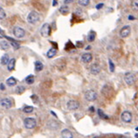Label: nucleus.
<instances>
[{
	"mask_svg": "<svg viewBox=\"0 0 138 138\" xmlns=\"http://www.w3.org/2000/svg\"><path fill=\"white\" fill-rule=\"evenodd\" d=\"M5 17H6V13H5L3 9L1 7V8H0V19H3Z\"/></svg>",
	"mask_w": 138,
	"mask_h": 138,
	"instance_id": "nucleus-32",
	"label": "nucleus"
},
{
	"mask_svg": "<svg viewBox=\"0 0 138 138\" xmlns=\"http://www.w3.org/2000/svg\"><path fill=\"white\" fill-rule=\"evenodd\" d=\"M130 32H131L130 26L126 25V26H124L123 27H122V29L120 31V35L121 37L126 38L127 36H129V35L130 34Z\"/></svg>",
	"mask_w": 138,
	"mask_h": 138,
	"instance_id": "nucleus-5",
	"label": "nucleus"
},
{
	"mask_svg": "<svg viewBox=\"0 0 138 138\" xmlns=\"http://www.w3.org/2000/svg\"><path fill=\"white\" fill-rule=\"evenodd\" d=\"M85 98L88 102H94L97 99V93L92 89L87 90L85 93Z\"/></svg>",
	"mask_w": 138,
	"mask_h": 138,
	"instance_id": "nucleus-2",
	"label": "nucleus"
},
{
	"mask_svg": "<svg viewBox=\"0 0 138 138\" xmlns=\"http://www.w3.org/2000/svg\"><path fill=\"white\" fill-rule=\"evenodd\" d=\"M51 113L52 115H54V116H55V117H57V115H56V114H55V113H54V112H53V111H51Z\"/></svg>",
	"mask_w": 138,
	"mask_h": 138,
	"instance_id": "nucleus-39",
	"label": "nucleus"
},
{
	"mask_svg": "<svg viewBox=\"0 0 138 138\" xmlns=\"http://www.w3.org/2000/svg\"><path fill=\"white\" fill-rule=\"evenodd\" d=\"M71 47H72V48H75V46H74L71 43V42L70 41H68V43L66 44V45H65V50H69V49H71Z\"/></svg>",
	"mask_w": 138,
	"mask_h": 138,
	"instance_id": "nucleus-31",
	"label": "nucleus"
},
{
	"mask_svg": "<svg viewBox=\"0 0 138 138\" xmlns=\"http://www.w3.org/2000/svg\"><path fill=\"white\" fill-rule=\"evenodd\" d=\"M15 65H16V59L15 58H12V59H10L9 63H8V68H7L8 71H12L15 68Z\"/></svg>",
	"mask_w": 138,
	"mask_h": 138,
	"instance_id": "nucleus-16",
	"label": "nucleus"
},
{
	"mask_svg": "<svg viewBox=\"0 0 138 138\" xmlns=\"http://www.w3.org/2000/svg\"><path fill=\"white\" fill-rule=\"evenodd\" d=\"M47 126L48 128L50 129H53V130H57L58 128V126H59V123H58V122L54 120H51L47 122Z\"/></svg>",
	"mask_w": 138,
	"mask_h": 138,
	"instance_id": "nucleus-12",
	"label": "nucleus"
},
{
	"mask_svg": "<svg viewBox=\"0 0 138 138\" xmlns=\"http://www.w3.org/2000/svg\"><path fill=\"white\" fill-rule=\"evenodd\" d=\"M1 106L4 109H9L12 106V103L9 99L7 98H3L1 99Z\"/></svg>",
	"mask_w": 138,
	"mask_h": 138,
	"instance_id": "nucleus-10",
	"label": "nucleus"
},
{
	"mask_svg": "<svg viewBox=\"0 0 138 138\" xmlns=\"http://www.w3.org/2000/svg\"><path fill=\"white\" fill-rule=\"evenodd\" d=\"M97 113H98V115H99L102 119L108 120V119L109 118V116H107L106 114H105V113H103V111L102 109H97Z\"/></svg>",
	"mask_w": 138,
	"mask_h": 138,
	"instance_id": "nucleus-24",
	"label": "nucleus"
},
{
	"mask_svg": "<svg viewBox=\"0 0 138 138\" xmlns=\"http://www.w3.org/2000/svg\"><path fill=\"white\" fill-rule=\"evenodd\" d=\"M109 71L111 72H114L115 71V65H114V64L113 62L112 61V60L111 59H109Z\"/></svg>",
	"mask_w": 138,
	"mask_h": 138,
	"instance_id": "nucleus-29",
	"label": "nucleus"
},
{
	"mask_svg": "<svg viewBox=\"0 0 138 138\" xmlns=\"http://www.w3.org/2000/svg\"><path fill=\"white\" fill-rule=\"evenodd\" d=\"M51 26L48 23H44L40 28V34L43 37H47L51 34Z\"/></svg>",
	"mask_w": 138,
	"mask_h": 138,
	"instance_id": "nucleus-4",
	"label": "nucleus"
},
{
	"mask_svg": "<svg viewBox=\"0 0 138 138\" xmlns=\"http://www.w3.org/2000/svg\"><path fill=\"white\" fill-rule=\"evenodd\" d=\"M124 81L128 85V86H132L133 84L135 82V76L134 74L132 73H126V75L124 76Z\"/></svg>",
	"mask_w": 138,
	"mask_h": 138,
	"instance_id": "nucleus-7",
	"label": "nucleus"
},
{
	"mask_svg": "<svg viewBox=\"0 0 138 138\" xmlns=\"http://www.w3.org/2000/svg\"><path fill=\"white\" fill-rule=\"evenodd\" d=\"M67 108L71 111L77 110L79 108V103L75 100H69L67 103Z\"/></svg>",
	"mask_w": 138,
	"mask_h": 138,
	"instance_id": "nucleus-8",
	"label": "nucleus"
},
{
	"mask_svg": "<svg viewBox=\"0 0 138 138\" xmlns=\"http://www.w3.org/2000/svg\"><path fill=\"white\" fill-rule=\"evenodd\" d=\"M57 54V49L54 48V47H52L48 51L47 53V56L48 58H52L53 57H54Z\"/></svg>",
	"mask_w": 138,
	"mask_h": 138,
	"instance_id": "nucleus-21",
	"label": "nucleus"
},
{
	"mask_svg": "<svg viewBox=\"0 0 138 138\" xmlns=\"http://www.w3.org/2000/svg\"><path fill=\"white\" fill-rule=\"evenodd\" d=\"M88 110H89V111H91L92 113H93L94 111H95V109H94V107H93V106H91V107H89Z\"/></svg>",
	"mask_w": 138,
	"mask_h": 138,
	"instance_id": "nucleus-37",
	"label": "nucleus"
},
{
	"mask_svg": "<svg viewBox=\"0 0 138 138\" xmlns=\"http://www.w3.org/2000/svg\"><path fill=\"white\" fill-rule=\"evenodd\" d=\"M74 1H75V0H65V1H64V3H65V5H67V4L72 3Z\"/></svg>",
	"mask_w": 138,
	"mask_h": 138,
	"instance_id": "nucleus-34",
	"label": "nucleus"
},
{
	"mask_svg": "<svg viewBox=\"0 0 138 138\" xmlns=\"http://www.w3.org/2000/svg\"><path fill=\"white\" fill-rule=\"evenodd\" d=\"M61 135L63 138H73V134L68 129H64L61 133Z\"/></svg>",
	"mask_w": 138,
	"mask_h": 138,
	"instance_id": "nucleus-14",
	"label": "nucleus"
},
{
	"mask_svg": "<svg viewBox=\"0 0 138 138\" xmlns=\"http://www.w3.org/2000/svg\"><path fill=\"white\" fill-rule=\"evenodd\" d=\"M5 37H6L7 40H9L11 41V42H10V44H11V45L14 47V48H15L16 50H17V49L19 48V44L18 42H17L16 40H14L13 38L9 37V36H5Z\"/></svg>",
	"mask_w": 138,
	"mask_h": 138,
	"instance_id": "nucleus-17",
	"label": "nucleus"
},
{
	"mask_svg": "<svg viewBox=\"0 0 138 138\" xmlns=\"http://www.w3.org/2000/svg\"><path fill=\"white\" fill-rule=\"evenodd\" d=\"M25 87L23 86H17V88H16V90H15V92H17V94H22L25 92Z\"/></svg>",
	"mask_w": 138,
	"mask_h": 138,
	"instance_id": "nucleus-26",
	"label": "nucleus"
},
{
	"mask_svg": "<svg viewBox=\"0 0 138 138\" xmlns=\"http://www.w3.org/2000/svg\"><path fill=\"white\" fill-rule=\"evenodd\" d=\"M59 12L63 15H67L69 12V8L67 6H62L59 9Z\"/></svg>",
	"mask_w": 138,
	"mask_h": 138,
	"instance_id": "nucleus-22",
	"label": "nucleus"
},
{
	"mask_svg": "<svg viewBox=\"0 0 138 138\" xmlns=\"http://www.w3.org/2000/svg\"><path fill=\"white\" fill-rule=\"evenodd\" d=\"M135 137H138V134H135Z\"/></svg>",
	"mask_w": 138,
	"mask_h": 138,
	"instance_id": "nucleus-41",
	"label": "nucleus"
},
{
	"mask_svg": "<svg viewBox=\"0 0 138 138\" xmlns=\"http://www.w3.org/2000/svg\"><path fill=\"white\" fill-rule=\"evenodd\" d=\"M17 79H16L14 77H10L6 80V84L9 86H14L17 85Z\"/></svg>",
	"mask_w": 138,
	"mask_h": 138,
	"instance_id": "nucleus-19",
	"label": "nucleus"
},
{
	"mask_svg": "<svg viewBox=\"0 0 138 138\" xmlns=\"http://www.w3.org/2000/svg\"><path fill=\"white\" fill-rule=\"evenodd\" d=\"M100 71H101V68L98 64H92L91 67H90V72L94 75H98V74L100 72Z\"/></svg>",
	"mask_w": 138,
	"mask_h": 138,
	"instance_id": "nucleus-11",
	"label": "nucleus"
},
{
	"mask_svg": "<svg viewBox=\"0 0 138 138\" xmlns=\"http://www.w3.org/2000/svg\"><path fill=\"white\" fill-rule=\"evenodd\" d=\"M39 19H40V15L38 14V13H36L35 11L30 12L27 16V18H26L27 22L30 24H36L39 21Z\"/></svg>",
	"mask_w": 138,
	"mask_h": 138,
	"instance_id": "nucleus-1",
	"label": "nucleus"
},
{
	"mask_svg": "<svg viewBox=\"0 0 138 138\" xmlns=\"http://www.w3.org/2000/svg\"><path fill=\"white\" fill-rule=\"evenodd\" d=\"M52 5H53V6H56L57 5V0H53Z\"/></svg>",
	"mask_w": 138,
	"mask_h": 138,
	"instance_id": "nucleus-35",
	"label": "nucleus"
},
{
	"mask_svg": "<svg viewBox=\"0 0 138 138\" xmlns=\"http://www.w3.org/2000/svg\"><path fill=\"white\" fill-rule=\"evenodd\" d=\"M95 36H96V33L93 30H91L88 34L87 40H88V41L89 42V43H91V42H93L95 40Z\"/></svg>",
	"mask_w": 138,
	"mask_h": 138,
	"instance_id": "nucleus-15",
	"label": "nucleus"
},
{
	"mask_svg": "<svg viewBox=\"0 0 138 138\" xmlns=\"http://www.w3.org/2000/svg\"><path fill=\"white\" fill-rule=\"evenodd\" d=\"M0 86H1V91H4L5 90V86H4V84L3 83H1V85H0Z\"/></svg>",
	"mask_w": 138,
	"mask_h": 138,
	"instance_id": "nucleus-36",
	"label": "nucleus"
},
{
	"mask_svg": "<svg viewBox=\"0 0 138 138\" xmlns=\"http://www.w3.org/2000/svg\"><path fill=\"white\" fill-rule=\"evenodd\" d=\"M131 6H132V8L134 9L138 10V0H132Z\"/></svg>",
	"mask_w": 138,
	"mask_h": 138,
	"instance_id": "nucleus-30",
	"label": "nucleus"
},
{
	"mask_svg": "<svg viewBox=\"0 0 138 138\" xmlns=\"http://www.w3.org/2000/svg\"><path fill=\"white\" fill-rule=\"evenodd\" d=\"M9 61V57L7 54H5L1 57V64L2 65H6Z\"/></svg>",
	"mask_w": 138,
	"mask_h": 138,
	"instance_id": "nucleus-20",
	"label": "nucleus"
},
{
	"mask_svg": "<svg viewBox=\"0 0 138 138\" xmlns=\"http://www.w3.org/2000/svg\"><path fill=\"white\" fill-rule=\"evenodd\" d=\"M90 2V0H78V4L82 6H87Z\"/></svg>",
	"mask_w": 138,
	"mask_h": 138,
	"instance_id": "nucleus-28",
	"label": "nucleus"
},
{
	"mask_svg": "<svg viewBox=\"0 0 138 138\" xmlns=\"http://www.w3.org/2000/svg\"><path fill=\"white\" fill-rule=\"evenodd\" d=\"M136 130H137V131H138V127H137V128H136Z\"/></svg>",
	"mask_w": 138,
	"mask_h": 138,
	"instance_id": "nucleus-42",
	"label": "nucleus"
},
{
	"mask_svg": "<svg viewBox=\"0 0 138 138\" xmlns=\"http://www.w3.org/2000/svg\"><path fill=\"white\" fill-rule=\"evenodd\" d=\"M90 48H91V46H88L87 47H86V50H90Z\"/></svg>",
	"mask_w": 138,
	"mask_h": 138,
	"instance_id": "nucleus-40",
	"label": "nucleus"
},
{
	"mask_svg": "<svg viewBox=\"0 0 138 138\" xmlns=\"http://www.w3.org/2000/svg\"><path fill=\"white\" fill-rule=\"evenodd\" d=\"M34 81H35V78L33 75H30L29 76L26 78V82L28 85H32L33 83H34Z\"/></svg>",
	"mask_w": 138,
	"mask_h": 138,
	"instance_id": "nucleus-23",
	"label": "nucleus"
},
{
	"mask_svg": "<svg viewBox=\"0 0 138 138\" xmlns=\"http://www.w3.org/2000/svg\"><path fill=\"white\" fill-rule=\"evenodd\" d=\"M23 123H24V126L26 127V129L28 130H31V129H34V127L36 125V121L35 119L34 118H26L23 121Z\"/></svg>",
	"mask_w": 138,
	"mask_h": 138,
	"instance_id": "nucleus-3",
	"label": "nucleus"
},
{
	"mask_svg": "<svg viewBox=\"0 0 138 138\" xmlns=\"http://www.w3.org/2000/svg\"><path fill=\"white\" fill-rule=\"evenodd\" d=\"M34 65H35V70H36V71H40L43 70V68H44V65H43V64H42V62L40 61H35Z\"/></svg>",
	"mask_w": 138,
	"mask_h": 138,
	"instance_id": "nucleus-18",
	"label": "nucleus"
},
{
	"mask_svg": "<svg viewBox=\"0 0 138 138\" xmlns=\"http://www.w3.org/2000/svg\"><path fill=\"white\" fill-rule=\"evenodd\" d=\"M23 111L25 113H31L34 111V107L31 106V105H26L23 109Z\"/></svg>",
	"mask_w": 138,
	"mask_h": 138,
	"instance_id": "nucleus-27",
	"label": "nucleus"
},
{
	"mask_svg": "<svg viewBox=\"0 0 138 138\" xmlns=\"http://www.w3.org/2000/svg\"><path fill=\"white\" fill-rule=\"evenodd\" d=\"M81 60L84 63H89L92 60V55L90 53H85L82 55Z\"/></svg>",
	"mask_w": 138,
	"mask_h": 138,
	"instance_id": "nucleus-13",
	"label": "nucleus"
},
{
	"mask_svg": "<svg viewBox=\"0 0 138 138\" xmlns=\"http://www.w3.org/2000/svg\"><path fill=\"white\" fill-rule=\"evenodd\" d=\"M9 47V44L6 40H1V49L6 51Z\"/></svg>",
	"mask_w": 138,
	"mask_h": 138,
	"instance_id": "nucleus-25",
	"label": "nucleus"
},
{
	"mask_svg": "<svg viewBox=\"0 0 138 138\" xmlns=\"http://www.w3.org/2000/svg\"><path fill=\"white\" fill-rule=\"evenodd\" d=\"M25 34H26L25 30L23 28L19 27V26H16V27H14V29H13V35L17 38L23 37V36H25Z\"/></svg>",
	"mask_w": 138,
	"mask_h": 138,
	"instance_id": "nucleus-6",
	"label": "nucleus"
},
{
	"mask_svg": "<svg viewBox=\"0 0 138 138\" xmlns=\"http://www.w3.org/2000/svg\"><path fill=\"white\" fill-rule=\"evenodd\" d=\"M104 6V4L103 3H99L96 6H95V9H102Z\"/></svg>",
	"mask_w": 138,
	"mask_h": 138,
	"instance_id": "nucleus-33",
	"label": "nucleus"
},
{
	"mask_svg": "<svg viewBox=\"0 0 138 138\" xmlns=\"http://www.w3.org/2000/svg\"><path fill=\"white\" fill-rule=\"evenodd\" d=\"M129 20H134V19H135V18L134 17H132V16H129Z\"/></svg>",
	"mask_w": 138,
	"mask_h": 138,
	"instance_id": "nucleus-38",
	"label": "nucleus"
},
{
	"mask_svg": "<svg viewBox=\"0 0 138 138\" xmlns=\"http://www.w3.org/2000/svg\"><path fill=\"white\" fill-rule=\"evenodd\" d=\"M132 114L130 112H129V111H123V113H122L121 114V119L122 120H123V122H125V123H130V122L132 121Z\"/></svg>",
	"mask_w": 138,
	"mask_h": 138,
	"instance_id": "nucleus-9",
	"label": "nucleus"
}]
</instances>
